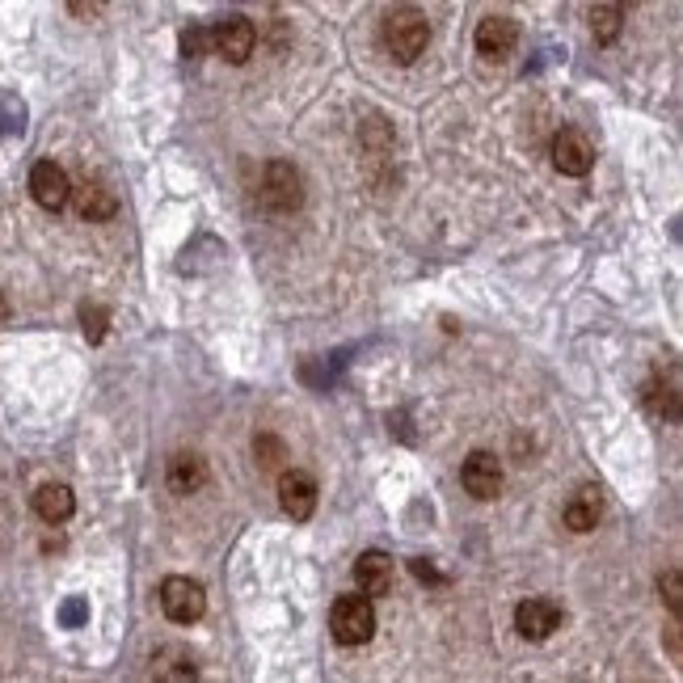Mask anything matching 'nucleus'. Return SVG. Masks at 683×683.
<instances>
[{"mask_svg":"<svg viewBox=\"0 0 683 683\" xmlns=\"http://www.w3.org/2000/svg\"><path fill=\"white\" fill-rule=\"evenodd\" d=\"M379 38H384V51L397 64H414L417 55L426 51V42H430V22H426V13H417V9L405 4V9H392L384 17Z\"/></svg>","mask_w":683,"mask_h":683,"instance_id":"f257e3e1","label":"nucleus"},{"mask_svg":"<svg viewBox=\"0 0 683 683\" xmlns=\"http://www.w3.org/2000/svg\"><path fill=\"white\" fill-rule=\"evenodd\" d=\"M330 629H334V642L338 645H368L376 633V607L363 595H342L334 600L330 611Z\"/></svg>","mask_w":683,"mask_h":683,"instance_id":"f03ea898","label":"nucleus"},{"mask_svg":"<svg viewBox=\"0 0 683 683\" xmlns=\"http://www.w3.org/2000/svg\"><path fill=\"white\" fill-rule=\"evenodd\" d=\"M258 203H262L266 211H296L304 203V182L300 173H296V165H287V160H270L262 169V182H258Z\"/></svg>","mask_w":683,"mask_h":683,"instance_id":"7ed1b4c3","label":"nucleus"},{"mask_svg":"<svg viewBox=\"0 0 683 683\" xmlns=\"http://www.w3.org/2000/svg\"><path fill=\"white\" fill-rule=\"evenodd\" d=\"M160 607H165V616H169L173 624H194V620L207 611V595H203V587H198L194 578L173 574V578L160 582Z\"/></svg>","mask_w":683,"mask_h":683,"instance_id":"20e7f679","label":"nucleus"},{"mask_svg":"<svg viewBox=\"0 0 683 683\" xmlns=\"http://www.w3.org/2000/svg\"><path fill=\"white\" fill-rule=\"evenodd\" d=\"M254 47H258V30H254L249 17L228 13L224 22H216V30H211V51L224 55L228 64H245V60L254 55Z\"/></svg>","mask_w":683,"mask_h":683,"instance_id":"39448f33","label":"nucleus"},{"mask_svg":"<svg viewBox=\"0 0 683 683\" xmlns=\"http://www.w3.org/2000/svg\"><path fill=\"white\" fill-rule=\"evenodd\" d=\"M515 47H519V22L515 17H506V13L481 17V26H477V55L502 64V60L515 55Z\"/></svg>","mask_w":683,"mask_h":683,"instance_id":"423d86ee","label":"nucleus"},{"mask_svg":"<svg viewBox=\"0 0 683 683\" xmlns=\"http://www.w3.org/2000/svg\"><path fill=\"white\" fill-rule=\"evenodd\" d=\"M553 165H557V173H566V178H587L591 173V165H595V144L582 136V131H557L553 136Z\"/></svg>","mask_w":683,"mask_h":683,"instance_id":"0eeeda50","label":"nucleus"},{"mask_svg":"<svg viewBox=\"0 0 683 683\" xmlns=\"http://www.w3.org/2000/svg\"><path fill=\"white\" fill-rule=\"evenodd\" d=\"M460 481L477 502H490L502 490V460L493 452H473L464 460V468H460Z\"/></svg>","mask_w":683,"mask_h":683,"instance_id":"6e6552de","label":"nucleus"},{"mask_svg":"<svg viewBox=\"0 0 683 683\" xmlns=\"http://www.w3.org/2000/svg\"><path fill=\"white\" fill-rule=\"evenodd\" d=\"M515 629H519L528 642H544V637H553V633L562 629V607L553 604V600H544V595L524 600V604L515 607Z\"/></svg>","mask_w":683,"mask_h":683,"instance_id":"1a4fd4ad","label":"nucleus"},{"mask_svg":"<svg viewBox=\"0 0 683 683\" xmlns=\"http://www.w3.org/2000/svg\"><path fill=\"white\" fill-rule=\"evenodd\" d=\"M279 506H283V515H292L296 524L304 519H312V511H317V481L300 473V468H287L283 477H279Z\"/></svg>","mask_w":683,"mask_h":683,"instance_id":"9d476101","label":"nucleus"},{"mask_svg":"<svg viewBox=\"0 0 683 683\" xmlns=\"http://www.w3.org/2000/svg\"><path fill=\"white\" fill-rule=\"evenodd\" d=\"M30 194H35L38 207L60 211L73 198V182H68V173L55 160H38L35 169H30Z\"/></svg>","mask_w":683,"mask_h":683,"instance_id":"9b49d317","label":"nucleus"},{"mask_svg":"<svg viewBox=\"0 0 683 683\" xmlns=\"http://www.w3.org/2000/svg\"><path fill=\"white\" fill-rule=\"evenodd\" d=\"M152 683H198V662L182 645H165L152 658Z\"/></svg>","mask_w":683,"mask_h":683,"instance_id":"f8f14e48","label":"nucleus"},{"mask_svg":"<svg viewBox=\"0 0 683 683\" xmlns=\"http://www.w3.org/2000/svg\"><path fill=\"white\" fill-rule=\"evenodd\" d=\"M355 582H359V595L368 600V595H388L392 591V557H384V553H363L359 557V566H355Z\"/></svg>","mask_w":683,"mask_h":683,"instance_id":"ddd939ff","label":"nucleus"},{"mask_svg":"<svg viewBox=\"0 0 683 683\" xmlns=\"http://www.w3.org/2000/svg\"><path fill=\"white\" fill-rule=\"evenodd\" d=\"M600 515H604V498H600L595 486H582V490L566 502V528L569 531H595Z\"/></svg>","mask_w":683,"mask_h":683,"instance_id":"4468645a","label":"nucleus"},{"mask_svg":"<svg viewBox=\"0 0 683 683\" xmlns=\"http://www.w3.org/2000/svg\"><path fill=\"white\" fill-rule=\"evenodd\" d=\"M203 481H207V464H203V455L178 452L173 460H169V490L173 493H198L203 490Z\"/></svg>","mask_w":683,"mask_h":683,"instance_id":"2eb2a0df","label":"nucleus"},{"mask_svg":"<svg viewBox=\"0 0 683 683\" xmlns=\"http://www.w3.org/2000/svg\"><path fill=\"white\" fill-rule=\"evenodd\" d=\"M35 511L42 524H64V519H73L76 498L68 486H42V490L35 493Z\"/></svg>","mask_w":683,"mask_h":683,"instance_id":"dca6fc26","label":"nucleus"},{"mask_svg":"<svg viewBox=\"0 0 683 683\" xmlns=\"http://www.w3.org/2000/svg\"><path fill=\"white\" fill-rule=\"evenodd\" d=\"M76 198V211L85 216V220H111L114 216V194L102 182H80L73 190Z\"/></svg>","mask_w":683,"mask_h":683,"instance_id":"f3484780","label":"nucleus"},{"mask_svg":"<svg viewBox=\"0 0 683 683\" xmlns=\"http://www.w3.org/2000/svg\"><path fill=\"white\" fill-rule=\"evenodd\" d=\"M620 22H624V4H595L591 9V35L600 42H616Z\"/></svg>","mask_w":683,"mask_h":683,"instance_id":"a211bd4d","label":"nucleus"},{"mask_svg":"<svg viewBox=\"0 0 683 683\" xmlns=\"http://www.w3.org/2000/svg\"><path fill=\"white\" fill-rule=\"evenodd\" d=\"M207 47H211V30H203V26H190L186 35H182V51H186V60H203V55H207Z\"/></svg>","mask_w":683,"mask_h":683,"instance_id":"6ab92c4d","label":"nucleus"},{"mask_svg":"<svg viewBox=\"0 0 683 683\" xmlns=\"http://www.w3.org/2000/svg\"><path fill=\"white\" fill-rule=\"evenodd\" d=\"M254 452H258V460H262V468H274V464L283 460V443H279V439H270V435H262V439L254 443Z\"/></svg>","mask_w":683,"mask_h":683,"instance_id":"aec40b11","label":"nucleus"},{"mask_svg":"<svg viewBox=\"0 0 683 683\" xmlns=\"http://www.w3.org/2000/svg\"><path fill=\"white\" fill-rule=\"evenodd\" d=\"M80 317H85V334L93 342H102V334H106V312L102 308H85Z\"/></svg>","mask_w":683,"mask_h":683,"instance_id":"412c9836","label":"nucleus"},{"mask_svg":"<svg viewBox=\"0 0 683 683\" xmlns=\"http://www.w3.org/2000/svg\"><path fill=\"white\" fill-rule=\"evenodd\" d=\"M662 591H667V607L680 616L683 607V595H680V569H667V578H662Z\"/></svg>","mask_w":683,"mask_h":683,"instance_id":"4be33fe9","label":"nucleus"},{"mask_svg":"<svg viewBox=\"0 0 683 683\" xmlns=\"http://www.w3.org/2000/svg\"><path fill=\"white\" fill-rule=\"evenodd\" d=\"M4 312H9V308H4V300H0V321H4Z\"/></svg>","mask_w":683,"mask_h":683,"instance_id":"5701e85b","label":"nucleus"}]
</instances>
